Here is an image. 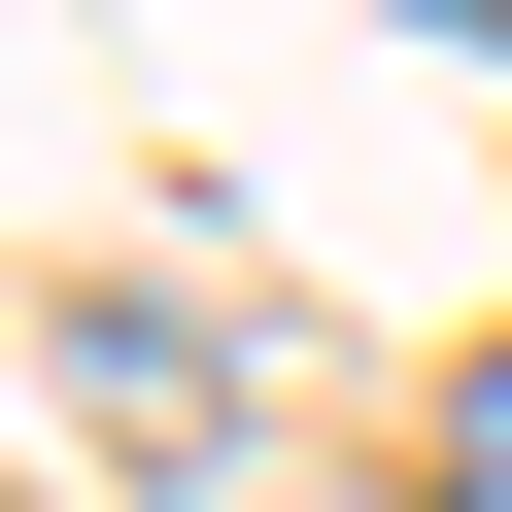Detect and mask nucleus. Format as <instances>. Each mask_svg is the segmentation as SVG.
Returning <instances> with one entry per match:
<instances>
[{"instance_id":"f257e3e1","label":"nucleus","mask_w":512,"mask_h":512,"mask_svg":"<svg viewBox=\"0 0 512 512\" xmlns=\"http://www.w3.org/2000/svg\"><path fill=\"white\" fill-rule=\"evenodd\" d=\"M410 35H478V69H512V0H410Z\"/></svg>"},{"instance_id":"f03ea898","label":"nucleus","mask_w":512,"mask_h":512,"mask_svg":"<svg viewBox=\"0 0 512 512\" xmlns=\"http://www.w3.org/2000/svg\"><path fill=\"white\" fill-rule=\"evenodd\" d=\"M478 512H512V376H478Z\"/></svg>"}]
</instances>
